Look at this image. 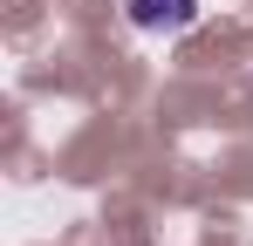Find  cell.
I'll list each match as a JSON object with an SVG mask.
<instances>
[{
  "instance_id": "obj_1",
  "label": "cell",
  "mask_w": 253,
  "mask_h": 246,
  "mask_svg": "<svg viewBox=\"0 0 253 246\" xmlns=\"http://www.w3.org/2000/svg\"><path fill=\"white\" fill-rule=\"evenodd\" d=\"M124 14L144 35H178V28L199 21V0H124Z\"/></svg>"
}]
</instances>
